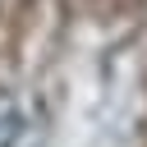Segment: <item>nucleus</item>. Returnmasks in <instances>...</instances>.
<instances>
[{"label": "nucleus", "mask_w": 147, "mask_h": 147, "mask_svg": "<svg viewBox=\"0 0 147 147\" xmlns=\"http://www.w3.org/2000/svg\"><path fill=\"white\" fill-rule=\"evenodd\" d=\"M18 133H23V106H18L14 92L0 87V147H14Z\"/></svg>", "instance_id": "1"}]
</instances>
